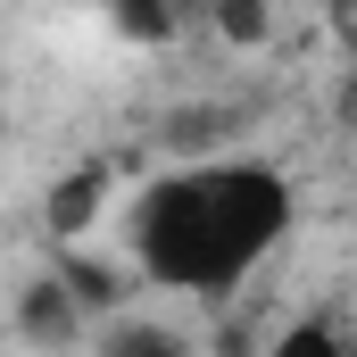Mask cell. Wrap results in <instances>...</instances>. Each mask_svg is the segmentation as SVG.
<instances>
[{"label":"cell","instance_id":"obj_2","mask_svg":"<svg viewBox=\"0 0 357 357\" xmlns=\"http://www.w3.org/2000/svg\"><path fill=\"white\" fill-rule=\"evenodd\" d=\"M100 191H108V183H100V167L67 175V183H59V199H50V225H59V233H84L91 216H100Z\"/></svg>","mask_w":357,"mask_h":357},{"label":"cell","instance_id":"obj_3","mask_svg":"<svg viewBox=\"0 0 357 357\" xmlns=\"http://www.w3.org/2000/svg\"><path fill=\"white\" fill-rule=\"evenodd\" d=\"M25 333H42V341H59V333H67V299H59V282H42V291H33Z\"/></svg>","mask_w":357,"mask_h":357},{"label":"cell","instance_id":"obj_1","mask_svg":"<svg viewBox=\"0 0 357 357\" xmlns=\"http://www.w3.org/2000/svg\"><path fill=\"white\" fill-rule=\"evenodd\" d=\"M125 233H133V266L158 291L216 299V291H241L291 233V183L258 158H208V167L158 175L133 199Z\"/></svg>","mask_w":357,"mask_h":357},{"label":"cell","instance_id":"obj_4","mask_svg":"<svg viewBox=\"0 0 357 357\" xmlns=\"http://www.w3.org/2000/svg\"><path fill=\"white\" fill-rule=\"evenodd\" d=\"M216 17H225V33H233V42H250V33H258V17H266V0H216Z\"/></svg>","mask_w":357,"mask_h":357}]
</instances>
